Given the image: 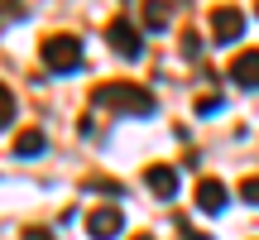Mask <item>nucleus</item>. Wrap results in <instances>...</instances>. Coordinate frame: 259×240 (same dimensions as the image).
<instances>
[{
  "label": "nucleus",
  "mask_w": 259,
  "mask_h": 240,
  "mask_svg": "<svg viewBox=\"0 0 259 240\" xmlns=\"http://www.w3.org/2000/svg\"><path fill=\"white\" fill-rule=\"evenodd\" d=\"M92 106H101V111H120V115H154L158 101L149 87L139 82H101L92 92Z\"/></svg>",
  "instance_id": "1"
},
{
  "label": "nucleus",
  "mask_w": 259,
  "mask_h": 240,
  "mask_svg": "<svg viewBox=\"0 0 259 240\" xmlns=\"http://www.w3.org/2000/svg\"><path fill=\"white\" fill-rule=\"evenodd\" d=\"M44 67L48 72H77L82 67V38L77 34H48L44 38Z\"/></svg>",
  "instance_id": "2"
},
{
  "label": "nucleus",
  "mask_w": 259,
  "mask_h": 240,
  "mask_svg": "<svg viewBox=\"0 0 259 240\" xmlns=\"http://www.w3.org/2000/svg\"><path fill=\"white\" fill-rule=\"evenodd\" d=\"M106 38H111V48H115V58H144V29L135 24L130 15H115L111 24H106Z\"/></svg>",
  "instance_id": "3"
},
{
  "label": "nucleus",
  "mask_w": 259,
  "mask_h": 240,
  "mask_svg": "<svg viewBox=\"0 0 259 240\" xmlns=\"http://www.w3.org/2000/svg\"><path fill=\"white\" fill-rule=\"evenodd\" d=\"M240 34H245V15L235 5H216L211 10V38L216 44H235Z\"/></svg>",
  "instance_id": "4"
},
{
  "label": "nucleus",
  "mask_w": 259,
  "mask_h": 240,
  "mask_svg": "<svg viewBox=\"0 0 259 240\" xmlns=\"http://www.w3.org/2000/svg\"><path fill=\"white\" fill-rule=\"evenodd\" d=\"M120 231H125L120 207H96V212H87V235L92 240H115Z\"/></svg>",
  "instance_id": "5"
},
{
  "label": "nucleus",
  "mask_w": 259,
  "mask_h": 240,
  "mask_svg": "<svg viewBox=\"0 0 259 240\" xmlns=\"http://www.w3.org/2000/svg\"><path fill=\"white\" fill-rule=\"evenodd\" d=\"M231 82L245 87V92H259V48H245V53L231 58Z\"/></svg>",
  "instance_id": "6"
},
{
  "label": "nucleus",
  "mask_w": 259,
  "mask_h": 240,
  "mask_svg": "<svg viewBox=\"0 0 259 240\" xmlns=\"http://www.w3.org/2000/svg\"><path fill=\"white\" fill-rule=\"evenodd\" d=\"M144 183H149V192L154 197H178V168H168V164H154V168H144Z\"/></svg>",
  "instance_id": "7"
},
{
  "label": "nucleus",
  "mask_w": 259,
  "mask_h": 240,
  "mask_svg": "<svg viewBox=\"0 0 259 240\" xmlns=\"http://www.w3.org/2000/svg\"><path fill=\"white\" fill-rule=\"evenodd\" d=\"M197 207H202V212H226V183H216V178H202V183H197Z\"/></svg>",
  "instance_id": "8"
},
{
  "label": "nucleus",
  "mask_w": 259,
  "mask_h": 240,
  "mask_svg": "<svg viewBox=\"0 0 259 240\" xmlns=\"http://www.w3.org/2000/svg\"><path fill=\"white\" fill-rule=\"evenodd\" d=\"M44 144H48L44 130L29 125V130H19V135H15V144H10V149H15V158H34V154H44Z\"/></svg>",
  "instance_id": "9"
},
{
  "label": "nucleus",
  "mask_w": 259,
  "mask_h": 240,
  "mask_svg": "<svg viewBox=\"0 0 259 240\" xmlns=\"http://www.w3.org/2000/svg\"><path fill=\"white\" fill-rule=\"evenodd\" d=\"M10 120H15V92H10V87L0 82V130H5Z\"/></svg>",
  "instance_id": "10"
},
{
  "label": "nucleus",
  "mask_w": 259,
  "mask_h": 240,
  "mask_svg": "<svg viewBox=\"0 0 259 240\" xmlns=\"http://www.w3.org/2000/svg\"><path fill=\"white\" fill-rule=\"evenodd\" d=\"M144 24H149V29H163V24H168V10H163V5H149V10H144Z\"/></svg>",
  "instance_id": "11"
},
{
  "label": "nucleus",
  "mask_w": 259,
  "mask_h": 240,
  "mask_svg": "<svg viewBox=\"0 0 259 240\" xmlns=\"http://www.w3.org/2000/svg\"><path fill=\"white\" fill-rule=\"evenodd\" d=\"M183 53H187V58L202 53V34H197V29H187V34H183Z\"/></svg>",
  "instance_id": "12"
},
{
  "label": "nucleus",
  "mask_w": 259,
  "mask_h": 240,
  "mask_svg": "<svg viewBox=\"0 0 259 240\" xmlns=\"http://www.w3.org/2000/svg\"><path fill=\"white\" fill-rule=\"evenodd\" d=\"M240 197L250 207H259V178H245V183H240Z\"/></svg>",
  "instance_id": "13"
},
{
  "label": "nucleus",
  "mask_w": 259,
  "mask_h": 240,
  "mask_svg": "<svg viewBox=\"0 0 259 240\" xmlns=\"http://www.w3.org/2000/svg\"><path fill=\"white\" fill-rule=\"evenodd\" d=\"M221 111V96H197V115H211Z\"/></svg>",
  "instance_id": "14"
},
{
  "label": "nucleus",
  "mask_w": 259,
  "mask_h": 240,
  "mask_svg": "<svg viewBox=\"0 0 259 240\" xmlns=\"http://www.w3.org/2000/svg\"><path fill=\"white\" fill-rule=\"evenodd\" d=\"M24 240H53V231H44V226H29Z\"/></svg>",
  "instance_id": "15"
},
{
  "label": "nucleus",
  "mask_w": 259,
  "mask_h": 240,
  "mask_svg": "<svg viewBox=\"0 0 259 240\" xmlns=\"http://www.w3.org/2000/svg\"><path fill=\"white\" fill-rule=\"evenodd\" d=\"M183 240H211V235H202V231H183Z\"/></svg>",
  "instance_id": "16"
},
{
  "label": "nucleus",
  "mask_w": 259,
  "mask_h": 240,
  "mask_svg": "<svg viewBox=\"0 0 259 240\" xmlns=\"http://www.w3.org/2000/svg\"><path fill=\"white\" fill-rule=\"evenodd\" d=\"M130 240H154V235H130Z\"/></svg>",
  "instance_id": "17"
}]
</instances>
